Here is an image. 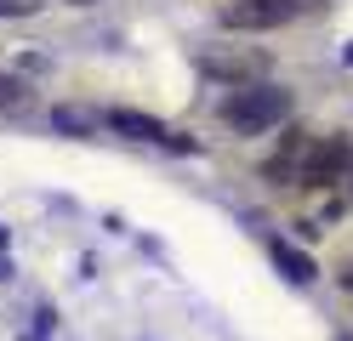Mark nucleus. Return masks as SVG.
Wrapping results in <instances>:
<instances>
[{"mask_svg": "<svg viewBox=\"0 0 353 341\" xmlns=\"http://www.w3.org/2000/svg\"><path fill=\"white\" fill-rule=\"evenodd\" d=\"M223 120L239 131V136H262L291 120V91L285 85H268V80H251V85H234V97L223 103Z\"/></svg>", "mask_w": 353, "mask_h": 341, "instance_id": "nucleus-1", "label": "nucleus"}, {"mask_svg": "<svg viewBox=\"0 0 353 341\" xmlns=\"http://www.w3.org/2000/svg\"><path fill=\"white\" fill-rule=\"evenodd\" d=\"M314 154H319V136L314 131H285L279 148L262 159V176H268L274 188H307V176H314Z\"/></svg>", "mask_w": 353, "mask_h": 341, "instance_id": "nucleus-2", "label": "nucleus"}, {"mask_svg": "<svg viewBox=\"0 0 353 341\" xmlns=\"http://www.w3.org/2000/svg\"><path fill=\"white\" fill-rule=\"evenodd\" d=\"M319 0H234L223 6V29H239V34H262V29H279L302 12H314Z\"/></svg>", "mask_w": 353, "mask_h": 341, "instance_id": "nucleus-3", "label": "nucleus"}, {"mask_svg": "<svg viewBox=\"0 0 353 341\" xmlns=\"http://www.w3.org/2000/svg\"><path fill=\"white\" fill-rule=\"evenodd\" d=\"M103 125L120 131V136H131V143H160V136H165V125L154 120V114H137V108H108Z\"/></svg>", "mask_w": 353, "mask_h": 341, "instance_id": "nucleus-4", "label": "nucleus"}, {"mask_svg": "<svg viewBox=\"0 0 353 341\" xmlns=\"http://www.w3.org/2000/svg\"><path fill=\"white\" fill-rule=\"evenodd\" d=\"M200 68H205V74H223L228 85H245V80L262 74V57H245V52H205Z\"/></svg>", "mask_w": 353, "mask_h": 341, "instance_id": "nucleus-5", "label": "nucleus"}, {"mask_svg": "<svg viewBox=\"0 0 353 341\" xmlns=\"http://www.w3.org/2000/svg\"><path fill=\"white\" fill-rule=\"evenodd\" d=\"M274 262H279L285 273H291L296 285H307V279L319 273V267H314V256H302V250H296V245H285V239H274Z\"/></svg>", "mask_w": 353, "mask_h": 341, "instance_id": "nucleus-6", "label": "nucleus"}, {"mask_svg": "<svg viewBox=\"0 0 353 341\" xmlns=\"http://www.w3.org/2000/svg\"><path fill=\"white\" fill-rule=\"evenodd\" d=\"M52 125L57 131H97V114H85V108H52Z\"/></svg>", "mask_w": 353, "mask_h": 341, "instance_id": "nucleus-7", "label": "nucleus"}, {"mask_svg": "<svg viewBox=\"0 0 353 341\" xmlns=\"http://www.w3.org/2000/svg\"><path fill=\"white\" fill-rule=\"evenodd\" d=\"M40 0H0V17H34Z\"/></svg>", "mask_w": 353, "mask_h": 341, "instance_id": "nucleus-8", "label": "nucleus"}, {"mask_svg": "<svg viewBox=\"0 0 353 341\" xmlns=\"http://www.w3.org/2000/svg\"><path fill=\"white\" fill-rule=\"evenodd\" d=\"M74 6H92V0H74Z\"/></svg>", "mask_w": 353, "mask_h": 341, "instance_id": "nucleus-9", "label": "nucleus"}, {"mask_svg": "<svg viewBox=\"0 0 353 341\" xmlns=\"http://www.w3.org/2000/svg\"><path fill=\"white\" fill-rule=\"evenodd\" d=\"M342 341H347V335H342Z\"/></svg>", "mask_w": 353, "mask_h": 341, "instance_id": "nucleus-10", "label": "nucleus"}]
</instances>
